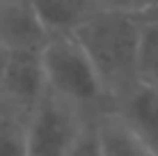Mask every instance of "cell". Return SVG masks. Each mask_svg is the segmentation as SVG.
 <instances>
[{
    "label": "cell",
    "mask_w": 158,
    "mask_h": 156,
    "mask_svg": "<svg viewBox=\"0 0 158 156\" xmlns=\"http://www.w3.org/2000/svg\"><path fill=\"white\" fill-rule=\"evenodd\" d=\"M99 136L101 156H156L149 147L138 140L112 110H106L94 117Z\"/></svg>",
    "instance_id": "obj_8"
},
{
    "label": "cell",
    "mask_w": 158,
    "mask_h": 156,
    "mask_svg": "<svg viewBox=\"0 0 158 156\" xmlns=\"http://www.w3.org/2000/svg\"><path fill=\"white\" fill-rule=\"evenodd\" d=\"M0 156H28L25 122L12 112L0 122Z\"/></svg>",
    "instance_id": "obj_10"
},
{
    "label": "cell",
    "mask_w": 158,
    "mask_h": 156,
    "mask_svg": "<svg viewBox=\"0 0 158 156\" xmlns=\"http://www.w3.org/2000/svg\"><path fill=\"white\" fill-rule=\"evenodd\" d=\"M99 5L103 12H115V14L144 19L158 7V0H99Z\"/></svg>",
    "instance_id": "obj_11"
},
{
    "label": "cell",
    "mask_w": 158,
    "mask_h": 156,
    "mask_svg": "<svg viewBox=\"0 0 158 156\" xmlns=\"http://www.w3.org/2000/svg\"><path fill=\"white\" fill-rule=\"evenodd\" d=\"M0 92L7 101L9 112L25 122V117L46 94L41 51H9Z\"/></svg>",
    "instance_id": "obj_4"
},
{
    "label": "cell",
    "mask_w": 158,
    "mask_h": 156,
    "mask_svg": "<svg viewBox=\"0 0 158 156\" xmlns=\"http://www.w3.org/2000/svg\"><path fill=\"white\" fill-rule=\"evenodd\" d=\"M30 5L48 37L73 35L103 12L99 0H30Z\"/></svg>",
    "instance_id": "obj_7"
},
{
    "label": "cell",
    "mask_w": 158,
    "mask_h": 156,
    "mask_svg": "<svg viewBox=\"0 0 158 156\" xmlns=\"http://www.w3.org/2000/svg\"><path fill=\"white\" fill-rule=\"evenodd\" d=\"M142 19L115 12H101L73 32L89 57L110 101L133 90L138 83V46Z\"/></svg>",
    "instance_id": "obj_1"
},
{
    "label": "cell",
    "mask_w": 158,
    "mask_h": 156,
    "mask_svg": "<svg viewBox=\"0 0 158 156\" xmlns=\"http://www.w3.org/2000/svg\"><path fill=\"white\" fill-rule=\"evenodd\" d=\"M149 16H158V7H156V9H154V12H151ZM144 19H147V16H144Z\"/></svg>",
    "instance_id": "obj_15"
},
{
    "label": "cell",
    "mask_w": 158,
    "mask_h": 156,
    "mask_svg": "<svg viewBox=\"0 0 158 156\" xmlns=\"http://www.w3.org/2000/svg\"><path fill=\"white\" fill-rule=\"evenodd\" d=\"M138 83L158 90V21L142 19L138 46Z\"/></svg>",
    "instance_id": "obj_9"
},
{
    "label": "cell",
    "mask_w": 158,
    "mask_h": 156,
    "mask_svg": "<svg viewBox=\"0 0 158 156\" xmlns=\"http://www.w3.org/2000/svg\"><path fill=\"white\" fill-rule=\"evenodd\" d=\"M41 62L46 92L55 99L69 103L89 120L112 108L101 78L73 35L51 37L41 48Z\"/></svg>",
    "instance_id": "obj_2"
},
{
    "label": "cell",
    "mask_w": 158,
    "mask_h": 156,
    "mask_svg": "<svg viewBox=\"0 0 158 156\" xmlns=\"http://www.w3.org/2000/svg\"><path fill=\"white\" fill-rule=\"evenodd\" d=\"M48 39L30 0H0V44L7 51H41Z\"/></svg>",
    "instance_id": "obj_6"
},
{
    "label": "cell",
    "mask_w": 158,
    "mask_h": 156,
    "mask_svg": "<svg viewBox=\"0 0 158 156\" xmlns=\"http://www.w3.org/2000/svg\"><path fill=\"white\" fill-rule=\"evenodd\" d=\"M9 115V108H7V101H5V96H2V92H0V122L5 120V117Z\"/></svg>",
    "instance_id": "obj_14"
},
{
    "label": "cell",
    "mask_w": 158,
    "mask_h": 156,
    "mask_svg": "<svg viewBox=\"0 0 158 156\" xmlns=\"http://www.w3.org/2000/svg\"><path fill=\"white\" fill-rule=\"evenodd\" d=\"M147 19H154V21H158V16H147Z\"/></svg>",
    "instance_id": "obj_16"
},
{
    "label": "cell",
    "mask_w": 158,
    "mask_h": 156,
    "mask_svg": "<svg viewBox=\"0 0 158 156\" xmlns=\"http://www.w3.org/2000/svg\"><path fill=\"white\" fill-rule=\"evenodd\" d=\"M87 122L89 117L46 92L25 117L28 156H67Z\"/></svg>",
    "instance_id": "obj_3"
},
{
    "label": "cell",
    "mask_w": 158,
    "mask_h": 156,
    "mask_svg": "<svg viewBox=\"0 0 158 156\" xmlns=\"http://www.w3.org/2000/svg\"><path fill=\"white\" fill-rule=\"evenodd\" d=\"M67 156H101V147H99V136H96L94 120H89L83 126L78 140L73 142L71 152H69Z\"/></svg>",
    "instance_id": "obj_12"
},
{
    "label": "cell",
    "mask_w": 158,
    "mask_h": 156,
    "mask_svg": "<svg viewBox=\"0 0 158 156\" xmlns=\"http://www.w3.org/2000/svg\"><path fill=\"white\" fill-rule=\"evenodd\" d=\"M138 140L158 156V90L135 85L110 108Z\"/></svg>",
    "instance_id": "obj_5"
},
{
    "label": "cell",
    "mask_w": 158,
    "mask_h": 156,
    "mask_svg": "<svg viewBox=\"0 0 158 156\" xmlns=\"http://www.w3.org/2000/svg\"><path fill=\"white\" fill-rule=\"evenodd\" d=\"M7 57H9V51L0 44V80H2V74H5V64H7Z\"/></svg>",
    "instance_id": "obj_13"
}]
</instances>
